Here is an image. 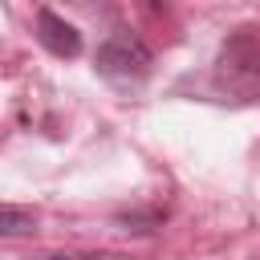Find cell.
I'll list each match as a JSON object with an SVG mask.
<instances>
[{
	"label": "cell",
	"mask_w": 260,
	"mask_h": 260,
	"mask_svg": "<svg viewBox=\"0 0 260 260\" xmlns=\"http://www.w3.org/2000/svg\"><path fill=\"white\" fill-rule=\"evenodd\" d=\"M211 85L232 102H260V28H236L219 45Z\"/></svg>",
	"instance_id": "obj_1"
},
{
	"label": "cell",
	"mask_w": 260,
	"mask_h": 260,
	"mask_svg": "<svg viewBox=\"0 0 260 260\" xmlns=\"http://www.w3.org/2000/svg\"><path fill=\"white\" fill-rule=\"evenodd\" d=\"M93 69L98 77H106L110 85L118 89H130V85H142L154 69V53L142 45V37L118 28L114 37H106L98 45V57H93Z\"/></svg>",
	"instance_id": "obj_2"
},
{
	"label": "cell",
	"mask_w": 260,
	"mask_h": 260,
	"mask_svg": "<svg viewBox=\"0 0 260 260\" xmlns=\"http://www.w3.org/2000/svg\"><path fill=\"white\" fill-rule=\"evenodd\" d=\"M37 41H41L53 57H77V53H81V32H77L69 20H61L53 8H41V12H37Z\"/></svg>",
	"instance_id": "obj_3"
},
{
	"label": "cell",
	"mask_w": 260,
	"mask_h": 260,
	"mask_svg": "<svg viewBox=\"0 0 260 260\" xmlns=\"http://www.w3.org/2000/svg\"><path fill=\"white\" fill-rule=\"evenodd\" d=\"M0 232H4V236H24V232H32V211H24V207H16V203H4V207H0Z\"/></svg>",
	"instance_id": "obj_4"
},
{
	"label": "cell",
	"mask_w": 260,
	"mask_h": 260,
	"mask_svg": "<svg viewBox=\"0 0 260 260\" xmlns=\"http://www.w3.org/2000/svg\"><path fill=\"white\" fill-rule=\"evenodd\" d=\"M45 260H102V256H73V252H57V256H45Z\"/></svg>",
	"instance_id": "obj_5"
}]
</instances>
